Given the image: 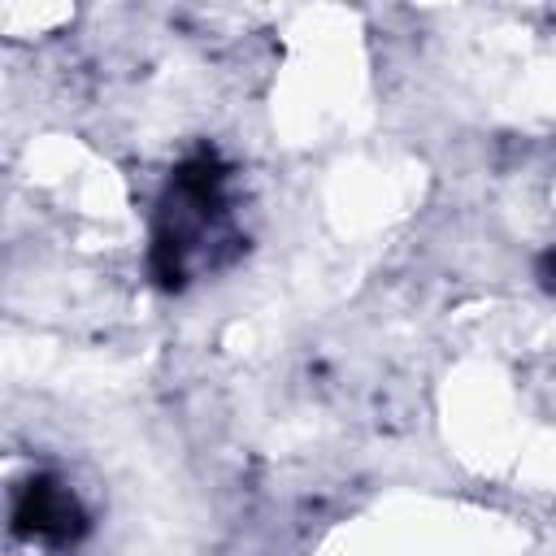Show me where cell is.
Instances as JSON below:
<instances>
[{
    "label": "cell",
    "instance_id": "cell-1",
    "mask_svg": "<svg viewBox=\"0 0 556 556\" xmlns=\"http://www.w3.org/2000/svg\"><path fill=\"white\" fill-rule=\"evenodd\" d=\"M17 530L22 534H39V539H65L83 517H78V504L65 486H56L52 478H39L22 491L17 500V513H13Z\"/></svg>",
    "mask_w": 556,
    "mask_h": 556
},
{
    "label": "cell",
    "instance_id": "cell-2",
    "mask_svg": "<svg viewBox=\"0 0 556 556\" xmlns=\"http://www.w3.org/2000/svg\"><path fill=\"white\" fill-rule=\"evenodd\" d=\"M552 269H556V261H552Z\"/></svg>",
    "mask_w": 556,
    "mask_h": 556
}]
</instances>
